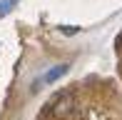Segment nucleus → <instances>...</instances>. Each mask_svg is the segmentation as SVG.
Instances as JSON below:
<instances>
[{
	"label": "nucleus",
	"instance_id": "1",
	"mask_svg": "<svg viewBox=\"0 0 122 120\" xmlns=\"http://www.w3.org/2000/svg\"><path fill=\"white\" fill-rule=\"evenodd\" d=\"M72 108H75V95H72V93H60V95L55 98V103H52V113L57 118L70 115Z\"/></svg>",
	"mask_w": 122,
	"mask_h": 120
},
{
	"label": "nucleus",
	"instance_id": "2",
	"mask_svg": "<svg viewBox=\"0 0 122 120\" xmlns=\"http://www.w3.org/2000/svg\"><path fill=\"white\" fill-rule=\"evenodd\" d=\"M67 70H70V65H67V63L52 65V68H50L47 73L42 75V80H40V83H42V85H52V83H57V80L62 78V75H67Z\"/></svg>",
	"mask_w": 122,
	"mask_h": 120
},
{
	"label": "nucleus",
	"instance_id": "3",
	"mask_svg": "<svg viewBox=\"0 0 122 120\" xmlns=\"http://www.w3.org/2000/svg\"><path fill=\"white\" fill-rule=\"evenodd\" d=\"M18 3H20V0H0V18H5Z\"/></svg>",
	"mask_w": 122,
	"mask_h": 120
},
{
	"label": "nucleus",
	"instance_id": "4",
	"mask_svg": "<svg viewBox=\"0 0 122 120\" xmlns=\"http://www.w3.org/2000/svg\"><path fill=\"white\" fill-rule=\"evenodd\" d=\"M60 30H62L65 35H75V33H80V28H75V25H62Z\"/></svg>",
	"mask_w": 122,
	"mask_h": 120
},
{
	"label": "nucleus",
	"instance_id": "5",
	"mask_svg": "<svg viewBox=\"0 0 122 120\" xmlns=\"http://www.w3.org/2000/svg\"><path fill=\"white\" fill-rule=\"evenodd\" d=\"M115 45H117V50H122V33L117 35V40H115Z\"/></svg>",
	"mask_w": 122,
	"mask_h": 120
}]
</instances>
